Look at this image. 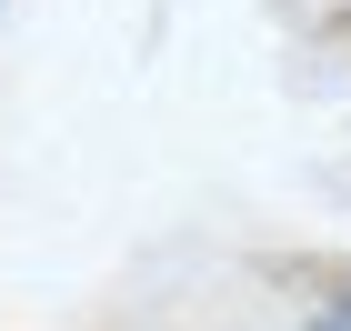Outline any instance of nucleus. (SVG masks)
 I'll return each mask as SVG.
<instances>
[{"label": "nucleus", "mask_w": 351, "mask_h": 331, "mask_svg": "<svg viewBox=\"0 0 351 331\" xmlns=\"http://www.w3.org/2000/svg\"><path fill=\"white\" fill-rule=\"evenodd\" d=\"M311 331H351V281H341V291H331L322 311H311Z\"/></svg>", "instance_id": "obj_1"}]
</instances>
